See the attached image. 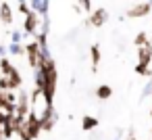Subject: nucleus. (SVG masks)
Segmentation results:
<instances>
[{
    "label": "nucleus",
    "mask_w": 152,
    "mask_h": 140,
    "mask_svg": "<svg viewBox=\"0 0 152 140\" xmlns=\"http://www.w3.org/2000/svg\"><path fill=\"white\" fill-rule=\"evenodd\" d=\"M38 117H40L42 132H52L54 125H56V121H58V111L54 109V105H44L42 111L38 113Z\"/></svg>",
    "instance_id": "f03ea898"
},
{
    "label": "nucleus",
    "mask_w": 152,
    "mask_h": 140,
    "mask_svg": "<svg viewBox=\"0 0 152 140\" xmlns=\"http://www.w3.org/2000/svg\"><path fill=\"white\" fill-rule=\"evenodd\" d=\"M150 119H152V109H150Z\"/></svg>",
    "instance_id": "393cba45"
},
{
    "label": "nucleus",
    "mask_w": 152,
    "mask_h": 140,
    "mask_svg": "<svg viewBox=\"0 0 152 140\" xmlns=\"http://www.w3.org/2000/svg\"><path fill=\"white\" fill-rule=\"evenodd\" d=\"M15 21V15H13V9L9 2H0V23L2 25H11Z\"/></svg>",
    "instance_id": "1a4fd4ad"
},
{
    "label": "nucleus",
    "mask_w": 152,
    "mask_h": 140,
    "mask_svg": "<svg viewBox=\"0 0 152 140\" xmlns=\"http://www.w3.org/2000/svg\"><path fill=\"white\" fill-rule=\"evenodd\" d=\"M15 65L9 61V57L7 55H2V57H0V75H4V73H9L11 69H13Z\"/></svg>",
    "instance_id": "dca6fc26"
},
{
    "label": "nucleus",
    "mask_w": 152,
    "mask_h": 140,
    "mask_svg": "<svg viewBox=\"0 0 152 140\" xmlns=\"http://www.w3.org/2000/svg\"><path fill=\"white\" fill-rule=\"evenodd\" d=\"M150 94H152V77H150V82L144 86V90H142V98H148Z\"/></svg>",
    "instance_id": "412c9836"
},
{
    "label": "nucleus",
    "mask_w": 152,
    "mask_h": 140,
    "mask_svg": "<svg viewBox=\"0 0 152 140\" xmlns=\"http://www.w3.org/2000/svg\"><path fill=\"white\" fill-rule=\"evenodd\" d=\"M73 2H77L83 13H90L92 11V0H73Z\"/></svg>",
    "instance_id": "a211bd4d"
},
{
    "label": "nucleus",
    "mask_w": 152,
    "mask_h": 140,
    "mask_svg": "<svg viewBox=\"0 0 152 140\" xmlns=\"http://www.w3.org/2000/svg\"><path fill=\"white\" fill-rule=\"evenodd\" d=\"M19 140H21V138H19Z\"/></svg>",
    "instance_id": "7c9ffc66"
},
{
    "label": "nucleus",
    "mask_w": 152,
    "mask_h": 140,
    "mask_svg": "<svg viewBox=\"0 0 152 140\" xmlns=\"http://www.w3.org/2000/svg\"><path fill=\"white\" fill-rule=\"evenodd\" d=\"M23 46H25V57H27L29 67L36 69L38 63H40V44H38L36 40H31V42H27V44H23Z\"/></svg>",
    "instance_id": "0eeeda50"
},
{
    "label": "nucleus",
    "mask_w": 152,
    "mask_h": 140,
    "mask_svg": "<svg viewBox=\"0 0 152 140\" xmlns=\"http://www.w3.org/2000/svg\"><path fill=\"white\" fill-rule=\"evenodd\" d=\"M40 132H42V127H40L38 111L29 109V113L25 115V119L21 121V125L17 127V132H15V134H17L21 140H36V138L40 136Z\"/></svg>",
    "instance_id": "f257e3e1"
},
{
    "label": "nucleus",
    "mask_w": 152,
    "mask_h": 140,
    "mask_svg": "<svg viewBox=\"0 0 152 140\" xmlns=\"http://www.w3.org/2000/svg\"><path fill=\"white\" fill-rule=\"evenodd\" d=\"M29 109H31V105H29V92L21 86L19 90H17V100H15V113L19 115V117H25L27 113H29Z\"/></svg>",
    "instance_id": "7ed1b4c3"
},
{
    "label": "nucleus",
    "mask_w": 152,
    "mask_h": 140,
    "mask_svg": "<svg viewBox=\"0 0 152 140\" xmlns=\"http://www.w3.org/2000/svg\"><path fill=\"white\" fill-rule=\"evenodd\" d=\"M17 2H19V4H17V9H19V13H21V15H27V13L31 11V9H29V4H27V0H17Z\"/></svg>",
    "instance_id": "6ab92c4d"
},
{
    "label": "nucleus",
    "mask_w": 152,
    "mask_h": 140,
    "mask_svg": "<svg viewBox=\"0 0 152 140\" xmlns=\"http://www.w3.org/2000/svg\"><path fill=\"white\" fill-rule=\"evenodd\" d=\"M0 25H2V23H0Z\"/></svg>",
    "instance_id": "c85d7f7f"
},
{
    "label": "nucleus",
    "mask_w": 152,
    "mask_h": 140,
    "mask_svg": "<svg viewBox=\"0 0 152 140\" xmlns=\"http://www.w3.org/2000/svg\"><path fill=\"white\" fill-rule=\"evenodd\" d=\"M133 71H135L137 75H144V77H152V69H150V65H148V63H135Z\"/></svg>",
    "instance_id": "2eb2a0df"
},
{
    "label": "nucleus",
    "mask_w": 152,
    "mask_h": 140,
    "mask_svg": "<svg viewBox=\"0 0 152 140\" xmlns=\"http://www.w3.org/2000/svg\"><path fill=\"white\" fill-rule=\"evenodd\" d=\"M110 96H113V88H110V86L100 84V86L96 88V98H98V100H108Z\"/></svg>",
    "instance_id": "f8f14e48"
},
{
    "label": "nucleus",
    "mask_w": 152,
    "mask_h": 140,
    "mask_svg": "<svg viewBox=\"0 0 152 140\" xmlns=\"http://www.w3.org/2000/svg\"><path fill=\"white\" fill-rule=\"evenodd\" d=\"M90 59H92V71L96 73V71H98V65H100V59H102V55H100V44H92V46H90Z\"/></svg>",
    "instance_id": "9b49d317"
},
{
    "label": "nucleus",
    "mask_w": 152,
    "mask_h": 140,
    "mask_svg": "<svg viewBox=\"0 0 152 140\" xmlns=\"http://www.w3.org/2000/svg\"><path fill=\"white\" fill-rule=\"evenodd\" d=\"M115 140H121V136H117V138H115Z\"/></svg>",
    "instance_id": "b1692460"
},
{
    "label": "nucleus",
    "mask_w": 152,
    "mask_h": 140,
    "mask_svg": "<svg viewBox=\"0 0 152 140\" xmlns=\"http://www.w3.org/2000/svg\"><path fill=\"white\" fill-rule=\"evenodd\" d=\"M148 42H150V38H148L146 32H140V34L133 38V44H135V46H144V44H148Z\"/></svg>",
    "instance_id": "f3484780"
},
{
    "label": "nucleus",
    "mask_w": 152,
    "mask_h": 140,
    "mask_svg": "<svg viewBox=\"0 0 152 140\" xmlns=\"http://www.w3.org/2000/svg\"><path fill=\"white\" fill-rule=\"evenodd\" d=\"M38 27H40V15L36 11H29L27 15H23V34H25V38L34 36L38 32Z\"/></svg>",
    "instance_id": "39448f33"
},
{
    "label": "nucleus",
    "mask_w": 152,
    "mask_h": 140,
    "mask_svg": "<svg viewBox=\"0 0 152 140\" xmlns=\"http://www.w3.org/2000/svg\"><path fill=\"white\" fill-rule=\"evenodd\" d=\"M150 134H152V127H150Z\"/></svg>",
    "instance_id": "bb28decb"
},
{
    "label": "nucleus",
    "mask_w": 152,
    "mask_h": 140,
    "mask_svg": "<svg viewBox=\"0 0 152 140\" xmlns=\"http://www.w3.org/2000/svg\"><path fill=\"white\" fill-rule=\"evenodd\" d=\"M152 13V2H135V4H131L129 7V11L125 13V17L127 19H142V17H146V15H150Z\"/></svg>",
    "instance_id": "20e7f679"
},
{
    "label": "nucleus",
    "mask_w": 152,
    "mask_h": 140,
    "mask_svg": "<svg viewBox=\"0 0 152 140\" xmlns=\"http://www.w3.org/2000/svg\"><path fill=\"white\" fill-rule=\"evenodd\" d=\"M98 123H100V121H98L96 117L86 115V117L81 119V130H83V132H92V130H96V127H98Z\"/></svg>",
    "instance_id": "ddd939ff"
},
{
    "label": "nucleus",
    "mask_w": 152,
    "mask_h": 140,
    "mask_svg": "<svg viewBox=\"0 0 152 140\" xmlns=\"http://www.w3.org/2000/svg\"><path fill=\"white\" fill-rule=\"evenodd\" d=\"M4 119H7V113H4L2 109H0V123H4Z\"/></svg>",
    "instance_id": "5701e85b"
},
{
    "label": "nucleus",
    "mask_w": 152,
    "mask_h": 140,
    "mask_svg": "<svg viewBox=\"0 0 152 140\" xmlns=\"http://www.w3.org/2000/svg\"><path fill=\"white\" fill-rule=\"evenodd\" d=\"M7 55H13V57H21V55H25V46H23L21 42H11V44L7 46Z\"/></svg>",
    "instance_id": "4468645a"
},
{
    "label": "nucleus",
    "mask_w": 152,
    "mask_h": 140,
    "mask_svg": "<svg viewBox=\"0 0 152 140\" xmlns=\"http://www.w3.org/2000/svg\"><path fill=\"white\" fill-rule=\"evenodd\" d=\"M0 140H7V138H0Z\"/></svg>",
    "instance_id": "a878e982"
},
{
    "label": "nucleus",
    "mask_w": 152,
    "mask_h": 140,
    "mask_svg": "<svg viewBox=\"0 0 152 140\" xmlns=\"http://www.w3.org/2000/svg\"><path fill=\"white\" fill-rule=\"evenodd\" d=\"M4 77H7V82H9V90H19V88L23 86V75L19 73L17 67H13L9 73H4Z\"/></svg>",
    "instance_id": "6e6552de"
},
{
    "label": "nucleus",
    "mask_w": 152,
    "mask_h": 140,
    "mask_svg": "<svg viewBox=\"0 0 152 140\" xmlns=\"http://www.w3.org/2000/svg\"><path fill=\"white\" fill-rule=\"evenodd\" d=\"M106 21H108V11L106 9H92L86 25L88 27H102Z\"/></svg>",
    "instance_id": "423d86ee"
},
{
    "label": "nucleus",
    "mask_w": 152,
    "mask_h": 140,
    "mask_svg": "<svg viewBox=\"0 0 152 140\" xmlns=\"http://www.w3.org/2000/svg\"><path fill=\"white\" fill-rule=\"evenodd\" d=\"M137 63H152V42L137 46Z\"/></svg>",
    "instance_id": "9d476101"
},
{
    "label": "nucleus",
    "mask_w": 152,
    "mask_h": 140,
    "mask_svg": "<svg viewBox=\"0 0 152 140\" xmlns=\"http://www.w3.org/2000/svg\"><path fill=\"white\" fill-rule=\"evenodd\" d=\"M9 36H11V42H23V38H25V36H23V32H17V29H15V32H11Z\"/></svg>",
    "instance_id": "aec40b11"
},
{
    "label": "nucleus",
    "mask_w": 152,
    "mask_h": 140,
    "mask_svg": "<svg viewBox=\"0 0 152 140\" xmlns=\"http://www.w3.org/2000/svg\"><path fill=\"white\" fill-rule=\"evenodd\" d=\"M148 2H152V0H148Z\"/></svg>",
    "instance_id": "cd10ccee"
},
{
    "label": "nucleus",
    "mask_w": 152,
    "mask_h": 140,
    "mask_svg": "<svg viewBox=\"0 0 152 140\" xmlns=\"http://www.w3.org/2000/svg\"><path fill=\"white\" fill-rule=\"evenodd\" d=\"M150 96H152V94H150Z\"/></svg>",
    "instance_id": "c756f323"
},
{
    "label": "nucleus",
    "mask_w": 152,
    "mask_h": 140,
    "mask_svg": "<svg viewBox=\"0 0 152 140\" xmlns=\"http://www.w3.org/2000/svg\"><path fill=\"white\" fill-rule=\"evenodd\" d=\"M125 140H137V138H135V132H133V127H129V130H127V136H125Z\"/></svg>",
    "instance_id": "4be33fe9"
}]
</instances>
